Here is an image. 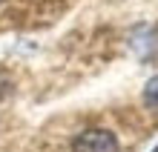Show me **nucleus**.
Returning <instances> with one entry per match:
<instances>
[{
  "label": "nucleus",
  "mask_w": 158,
  "mask_h": 152,
  "mask_svg": "<svg viewBox=\"0 0 158 152\" xmlns=\"http://www.w3.org/2000/svg\"><path fill=\"white\" fill-rule=\"evenodd\" d=\"M144 103L152 106V109H158V75L147 80V86H144Z\"/></svg>",
  "instance_id": "obj_2"
},
{
  "label": "nucleus",
  "mask_w": 158,
  "mask_h": 152,
  "mask_svg": "<svg viewBox=\"0 0 158 152\" xmlns=\"http://www.w3.org/2000/svg\"><path fill=\"white\" fill-rule=\"evenodd\" d=\"M0 3H3V0H0Z\"/></svg>",
  "instance_id": "obj_4"
},
{
  "label": "nucleus",
  "mask_w": 158,
  "mask_h": 152,
  "mask_svg": "<svg viewBox=\"0 0 158 152\" xmlns=\"http://www.w3.org/2000/svg\"><path fill=\"white\" fill-rule=\"evenodd\" d=\"M152 152H158V146H155V149H152Z\"/></svg>",
  "instance_id": "obj_3"
},
{
  "label": "nucleus",
  "mask_w": 158,
  "mask_h": 152,
  "mask_svg": "<svg viewBox=\"0 0 158 152\" xmlns=\"http://www.w3.org/2000/svg\"><path fill=\"white\" fill-rule=\"evenodd\" d=\"M72 152H118V138L109 129H86L72 141Z\"/></svg>",
  "instance_id": "obj_1"
}]
</instances>
